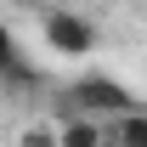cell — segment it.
I'll return each mask as SVG.
<instances>
[{"label":"cell","instance_id":"cell-1","mask_svg":"<svg viewBox=\"0 0 147 147\" xmlns=\"http://www.w3.org/2000/svg\"><path fill=\"white\" fill-rule=\"evenodd\" d=\"M74 113H96V119H125V113H136V96L113 79V74H85L79 85L68 91V102H62V113H57V125L62 119H74Z\"/></svg>","mask_w":147,"mask_h":147},{"label":"cell","instance_id":"cell-2","mask_svg":"<svg viewBox=\"0 0 147 147\" xmlns=\"http://www.w3.org/2000/svg\"><path fill=\"white\" fill-rule=\"evenodd\" d=\"M40 28H45V45L62 51V57H91L96 51V28H91V17H79V11L45 6V11H40Z\"/></svg>","mask_w":147,"mask_h":147},{"label":"cell","instance_id":"cell-3","mask_svg":"<svg viewBox=\"0 0 147 147\" xmlns=\"http://www.w3.org/2000/svg\"><path fill=\"white\" fill-rule=\"evenodd\" d=\"M57 130H62V147H102V119L96 113H74Z\"/></svg>","mask_w":147,"mask_h":147},{"label":"cell","instance_id":"cell-4","mask_svg":"<svg viewBox=\"0 0 147 147\" xmlns=\"http://www.w3.org/2000/svg\"><path fill=\"white\" fill-rule=\"evenodd\" d=\"M119 125V147H147V113H125V119H113Z\"/></svg>","mask_w":147,"mask_h":147},{"label":"cell","instance_id":"cell-5","mask_svg":"<svg viewBox=\"0 0 147 147\" xmlns=\"http://www.w3.org/2000/svg\"><path fill=\"white\" fill-rule=\"evenodd\" d=\"M6 85H11V91H28V85H34V68L23 62L17 45H6Z\"/></svg>","mask_w":147,"mask_h":147},{"label":"cell","instance_id":"cell-6","mask_svg":"<svg viewBox=\"0 0 147 147\" xmlns=\"http://www.w3.org/2000/svg\"><path fill=\"white\" fill-rule=\"evenodd\" d=\"M23 147H62V130H51V125H28V130H23Z\"/></svg>","mask_w":147,"mask_h":147}]
</instances>
